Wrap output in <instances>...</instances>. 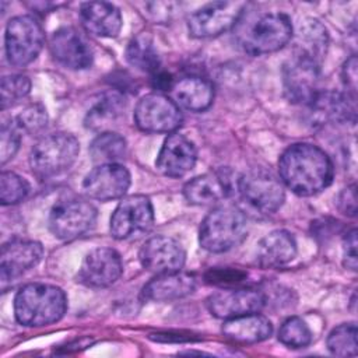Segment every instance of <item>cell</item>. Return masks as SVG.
Masks as SVG:
<instances>
[{
    "mask_svg": "<svg viewBox=\"0 0 358 358\" xmlns=\"http://www.w3.org/2000/svg\"><path fill=\"white\" fill-rule=\"evenodd\" d=\"M123 273L120 255L112 248H95L85 255L77 281L90 288H106L115 284Z\"/></svg>",
    "mask_w": 358,
    "mask_h": 358,
    "instance_id": "obj_15",
    "label": "cell"
},
{
    "mask_svg": "<svg viewBox=\"0 0 358 358\" xmlns=\"http://www.w3.org/2000/svg\"><path fill=\"white\" fill-rule=\"evenodd\" d=\"M154 224V208L144 194L123 197L110 215L109 231L115 239L123 241L140 236L151 229Z\"/></svg>",
    "mask_w": 358,
    "mask_h": 358,
    "instance_id": "obj_10",
    "label": "cell"
},
{
    "mask_svg": "<svg viewBox=\"0 0 358 358\" xmlns=\"http://www.w3.org/2000/svg\"><path fill=\"white\" fill-rule=\"evenodd\" d=\"M235 194L239 200L238 207L253 218L273 215L285 200L281 179L264 168H253L238 176Z\"/></svg>",
    "mask_w": 358,
    "mask_h": 358,
    "instance_id": "obj_3",
    "label": "cell"
},
{
    "mask_svg": "<svg viewBox=\"0 0 358 358\" xmlns=\"http://www.w3.org/2000/svg\"><path fill=\"white\" fill-rule=\"evenodd\" d=\"M131 176L120 162L102 164L92 168L83 179L84 193L94 200L110 201L122 199L130 187Z\"/></svg>",
    "mask_w": 358,
    "mask_h": 358,
    "instance_id": "obj_14",
    "label": "cell"
},
{
    "mask_svg": "<svg viewBox=\"0 0 358 358\" xmlns=\"http://www.w3.org/2000/svg\"><path fill=\"white\" fill-rule=\"evenodd\" d=\"M221 331L235 343L255 344L271 337L273 324L268 317L255 312L224 320Z\"/></svg>",
    "mask_w": 358,
    "mask_h": 358,
    "instance_id": "obj_26",
    "label": "cell"
},
{
    "mask_svg": "<svg viewBox=\"0 0 358 358\" xmlns=\"http://www.w3.org/2000/svg\"><path fill=\"white\" fill-rule=\"evenodd\" d=\"M15 123L4 122L0 130V162L4 165L10 161L20 148V133Z\"/></svg>",
    "mask_w": 358,
    "mask_h": 358,
    "instance_id": "obj_36",
    "label": "cell"
},
{
    "mask_svg": "<svg viewBox=\"0 0 358 358\" xmlns=\"http://www.w3.org/2000/svg\"><path fill=\"white\" fill-rule=\"evenodd\" d=\"M246 274L238 270H229V268H214L210 270L206 274V281L211 284L225 285V284H238L245 280Z\"/></svg>",
    "mask_w": 358,
    "mask_h": 358,
    "instance_id": "obj_38",
    "label": "cell"
},
{
    "mask_svg": "<svg viewBox=\"0 0 358 358\" xmlns=\"http://www.w3.org/2000/svg\"><path fill=\"white\" fill-rule=\"evenodd\" d=\"M31 90V81L22 74H8L1 78L0 102L1 109H7L21 98L27 96Z\"/></svg>",
    "mask_w": 358,
    "mask_h": 358,
    "instance_id": "obj_34",
    "label": "cell"
},
{
    "mask_svg": "<svg viewBox=\"0 0 358 358\" xmlns=\"http://www.w3.org/2000/svg\"><path fill=\"white\" fill-rule=\"evenodd\" d=\"M343 264L345 268L355 271L357 262V229H350L343 239Z\"/></svg>",
    "mask_w": 358,
    "mask_h": 358,
    "instance_id": "obj_37",
    "label": "cell"
},
{
    "mask_svg": "<svg viewBox=\"0 0 358 358\" xmlns=\"http://www.w3.org/2000/svg\"><path fill=\"white\" fill-rule=\"evenodd\" d=\"M80 152L78 140L66 131H57L42 137L29 152L32 173L48 180L69 171Z\"/></svg>",
    "mask_w": 358,
    "mask_h": 358,
    "instance_id": "obj_6",
    "label": "cell"
},
{
    "mask_svg": "<svg viewBox=\"0 0 358 358\" xmlns=\"http://www.w3.org/2000/svg\"><path fill=\"white\" fill-rule=\"evenodd\" d=\"M124 56L130 66L143 73L152 76L161 70V57L152 39L147 34L136 35L127 43Z\"/></svg>",
    "mask_w": 358,
    "mask_h": 358,
    "instance_id": "obj_29",
    "label": "cell"
},
{
    "mask_svg": "<svg viewBox=\"0 0 358 358\" xmlns=\"http://www.w3.org/2000/svg\"><path fill=\"white\" fill-rule=\"evenodd\" d=\"M278 341L288 348H305L312 343V331L305 320L291 316L282 322L278 330Z\"/></svg>",
    "mask_w": 358,
    "mask_h": 358,
    "instance_id": "obj_32",
    "label": "cell"
},
{
    "mask_svg": "<svg viewBox=\"0 0 358 358\" xmlns=\"http://www.w3.org/2000/svg\"><path fill=\"white\" fill-rule=\"evenodd\" d=\"M43 256L39 242L31 239H13L3 245L0 255V278L4 285L34 268Z\"/></svg>",
    "mask_w": 358,
    "mask_h": 358,
    "instance_id": "obj_21",
    "label": "cell"
},
{
    "mask_svg": "<svg viewBox=\"0 0 358 358\" xmlns=\"http://www.w3.org/2000/svg\"><path fill=\"white\" fill-rule=\"evenodd\" d=\"M138 259L141 266L151 273H173L185 266L186 252L176 239L166 235H155L143 243Z\"/></svg>",
    "mask_w": 358,
    "mask_h": 358,
    "instance_id": "obj_18",
    "label": "cell"
},
{
    "mask_svg": "<svg viewBox=\"0 0 358 358\" xmlns=\"http://www.w3.org/2000/svg\"><path fill=\"white\" fill-rule=\"evenodd\" d=\"M319 78V64L292 56L282 69V85L287 99L291 103L306 106L320 91Z\"/></svg>",
    "mask_w": 358,
    "mask_h": 358,
    "instance_id": "obj_16",
    "label": "cell"
},
{
    "mask_svg": "<svg viewBox=\"0 0 358 358\" xmlns=\"http://www.w3.org/2000/svg\"><path fill=\"white\" fill-rule=\"evenodd\" d=\"M29 193L28 182L15 172L3 171L0 176V201L3 206H13L22 201Z\"/></svg>",
    "mask_w": 358,
    "mask_h": 358,
    "instance_id": "obj_33",
    "label": "cell"
},
{
    "mask_svg": "<svg viewBox=\"0 0 358 358\" xmlns=\"http://www.w3.org/2000/svg\"><path fill=\"white\" fill-rule=\"evenodd\" d=\"M337 207L343 214H345L348 217L357 215V187H355V185L347 186L345 189H343L338 193Z\"/></svg>",
    "mask_w": 358,
    "mask_h": 358,
    "instance_id": "obj_39",
    "label": "cell"
},
{
    "mask_svg": "<svg viewBox=\"0 0 358 358\" xmlns=\"http://www.w3.org/2000/svg\"><path fill=\"white\" fill-rule=\"evenodd\" d=\"M327 350L336 357H355L357 355V324L341 323L334 327L326 340Z\"/></svg>",
    "mask_w": 358,
    "mask_h": 358,
    "instance_id": "obj_31",
    "label": "cell"
},
{
    "mask_svg": "<svg viewBox=\"0 0 358 358\" xmlns=\"http://www.w3.org/2000/svg\"><path fill=\"white\" fill-rule=\"evenodd\" d=\"M90 157L98 164H116L124 158L127 151V143L123 136L115 131L99 133L90 144Z\"/></svg>",
    "mask_w": 358,
    "mask_h": 358,
    "instance_id": "obj_30",
    "label": "cell"
},
{
    "mask_svg": "<svg viewBox=\"0 0 358 358\" xmlns=\"http://www.w3.org/2000/svg\"><path fill=\"white\" fill-rule=\"evenodd\" d=\"M329 34L326 27L315 18H306L298 27L294 41V57L322 66L327 52Z\"/></svg>",
    "mask_w": 358,
    "mask_h": 358,
    "instance_id": "obj_25",
    "label": "cell"
},
{
    "mask_svg": "<svg viewBox=\"0 0 358 358\" xmlns=\"http://www.w3.org/2000/svg\"><path fill=\"white\" fill-rule=\"evenodd\" d=\"M296 256V242L291 232L274 229L264 235L256 248V262L260 267H281Z\"/></svg>",
    "mask_w": 358,
    "mask_h": 358,
    "instance_id": "obj_24",
    "label": "cell"
},
{
    "mask_svg": "<svg viewBox=\"0 0 358 358\" xmlns=\"http://www.w3.org/2000/svg\"><path fill=\"white\" fill-rule=\"evenodd\" d=\"M196 289V278L183 271L157 274L151 278L140 292L143 301L166 302L180 299L190 295Z\"/></svg>",
    "mask_w": 358,
    "mask_h": 358,
    "instance_id": "obj_23",
    "label": "cell"
},
{
    "mask_svg": "<svg viewBox=\"0 0 358 358\" xmlns=\"http://www.w3.org/2000/svg\"><path fill=\"white\" fill-rule=\"evenodd\" d=\"M357 56H350L341 69V80L345 87V92L355 96L357 92Z\"/></svg>",
    "mask_w": 358,
    "mask_h": 358,
    "instance_id": "obj_40",
    "label": "cell"
},
{
    "mask_svg": "<svg viewBox=\"0 0 358 358\" xmlns=\"http://www.w3.org/2000/svg\"><path fill=\"white\" fill-rule=\"evenodd\" d=\"M171 91L175 102L192 112H204L214 101L213 84L200 76H186L175 81Z\"/></svg>",
    "mask_w": 358,
    "mask_h": 358,
    "instance_id": "obj_27",
    "label": "cell"
},
{
    "mask_svg": "<svg viewBox=\"0 0 358 358\" xmlns=\"http://www.w3.org/2000/svg\"><path fill=\"white\" fill-rule=\"evenodd\" d=\"M133 117L141 131L152 134L175 133L183 122L179 105L159 92L141 96L134 108Z\"/></svg>",
    "mask_w": 358,
    "mask_h": 358,
    "instance_id": "obj_8",
    "label": "cell"
},
{
    "mask_svg": "<svg viewBox=\"0 0 358 358\" xmlns=\"http://www.w3.org/2000/svg\"><path fill=\"white\" fill-rule=\"evenodd\" d=\"M248 235L246 215L236 206H218L201 221L200 246L211 253H224L239 246Z\"/></svg>",
    "mask_w": 358,
    "mask_h": 358,
    "instance_id": "obj_4",
    "label": "cell"
},
{
    "mask_svg": "<svg viewBox=\"0 0 358 358\" xmlns=\"http://www.w3.org/2000/svg\"><path fill=\"white\" fill-rule=\"evenodd\" d=\"M45 34L39 21L32 15L13 17L6 27L4 48L11 66L25 67L41 53Z\"/></svg>",
    "mask_w": 358,
    "mask_h": 358,
    "instance_id": "obj_7",
    "label": "cell"
},
{
    "mask_svg": "<svg viewBox=\"0 0 358 358\" xmlns=\"http://www.w3.org/2000/svg\"><path fill=\"white\" fill-rule=\"evenodd\" d=\"M246 8L245 1H213L193 11L187 18V31L197 39L218 36L234 28Z\"/></svg>",
    "mask_w": 358,
    "mask_h": 358,
    "instance_id": "obj_9",
    "label": "cell"
},
{
    "mask_svg": "<svg viewBox=\"0 0 358 358\" xmlns=\"http://www.w3.org/2000/svg\"><path fill=\"white\" fill-rule=\"evenodd\" d=\"M308 117L313 126L355 123V96L340 91H319L306 105Z\"/></svg>",
    "mask_w": 358,
    "mask_h": 358,
    "instance_id": "obj_13",
    "label": "cell"
},
{
    "mask_svg": "<svg viewBox=\"0 0 358 358\" xmlns=\"http://www.w3.org/2000/svg\"><path fill=\"white\" fill-rule=\"evenodd\" d=\"M80 21L84 29L99 38H115L122 29L119 8L106 1H87L80 6Z\"/></svg>",
    "mask_w": 358,
    "mask_h": 358,
    "instance_id": "obj_22",
    "label": "cell"
},
{
    "mask_svg": "<svg viewBox=\"0 0 358 358\" xmlns=\"http://www.w3.org/2000/svg\"><path fill=\"white\" fill-rule=\"evenodd\" d=\"M96 220V208L83 199H66L56 203L49 213V229L62 241L84 235Z\"/></svg>",
    "mask_w": 358,
    "mask_h": 358,
    "instance_id": "obj_11",
    "label": "cell"
},
{
    "mask_svg": "<svg viewBox=\"0 0 358 358\" xmlns=\"http://www.w3.org/2000/svg\"><path fill=\"white\" fill-rule=\"evenodd\" d=\"M126 99L117 91L103 92L88 109L84 117V126L94 131H108L124 113Z\"/></svg>",
    "mask_w": 358,
    "mask_h": 358,
    "instance_id": "obj_28",
    "label": "cell"
},
{
    "mask_svg": "<svg viewBox=\"0 0 358 358\" xmlns=\"http://www.w3.org/2000/svg\"><path fill=\"white\" fill-rule=\"evenodd\" d=\"M282 185L292 193L310 197L327 189L334 178V166L320 147L310 143L288 145L278 159Z\"/></svg>",
    "mask_w": 358,
    "mask_h": 358,
    "instance_id": "obj_1",
    "label": "cell"
},
{
    "mask_svg": "<svg viewBox=\"0 0 358 358\" xmlns=\"http://www.w3.org/2000/svg\"><path fill=\"white\" fill-rule=\"evenodd\" d=\"M238 178L228 168H218L190 179L183 186L185 199L194 206H211L231 197Z\"/></svg>",
    "mask_w": 358,
    "mask_h": 358,
    "instance_id": "obj_12",
    "label": "cell"
},
{
    "mask_svg": "<svg viewBox=\"0 0 358 358\" xmlns=\"http://www.w3.org/2000/svg\"><path fill=\"white\" fill-rule=\"evenodd\" d=\"M53 59L71 70H83L92 64L94 52L87 39L73 27L56 29L49 39Z\"/></svg>",
    "mask_w": 358,
    "mask_h": 358,
    "instance_id": "obj_19",
    "label": "cell"
},
{
    "mask_svg": "<svg viewBox=\"0 0 358 358\" xmlns=\"http://www.w3.org/2000/svg\"><path fill=\"white\" fill-rule=\"evenodd\" d=\"M206 305L214 317L227 320L260 312L266 305V295L253 288H224L211 294Z\"/></svg>",
    "mask_w": 358,
    "mask_h": 358,
    "instance_id": "obj_17",
    "label": "cell"
},
{
    "mask_svg": "<svg viewBox=\"0 0 358 358\" xmlns=\"http://www.w3.org/2000/svg\"><path fill=\"white\" fill-rule=\"evenodd\" d=\"M15 124L20 130L36 134L42 131L48 124L46 109L41 103H32L24 108L15 117Z\"/></svg>",
    "mask_w": 358,
    "mask_h": 358,
    "instance_id": "obj_35",
    "label": "cell"
},
{
    "mask_svg": "<svg viewBox=\"0 0 358 358\" xmlns=\"http://www.w3.org/2000/svg\"><path fill=\"white\" fill-rule=\"evenodd\" d=\"M197 161V150L193 141L179 133H171L164 140L157 155V169L168 178H182L190 172Z\"/></svg>",
    "mask_w": 358,
    "mask_h": 358,
    "instance_id": "obj_20",
    "label": "cell"
},
{
    "mask_svg": "<svg viewBox=\"0 0 358 358\" xmlns=\"http://www.w3.org/2000/svg\"><path fill=\"white\" fill-rule=\"evenodd\" d=\"M292 38V24L287 14L280 11L262 13L241 29L238 41L243 52L262 56L282 49Z\"/></svg>",
    "mask_w": 358,
    "mask_h": 358,
    "instance_id": "obj_5",
    "label": "cell"
},
{
    "mask_svg": "<svg viewBox=\"0 0 358 358\" xmlns=\"http://www.w3.org/2000/svg\"><path fill=\"white\" fill-rule=\"evenodd\" d=\"M67 309V298L62 288L29 282L21 287L14 296L15 320L27 327H42L59 322Z\"/></svg>",
    "mask_w": 358,
    "mask_h": 358,
    "instance_id": "obj_2",
    "label": "cell"
}]
</instances>
